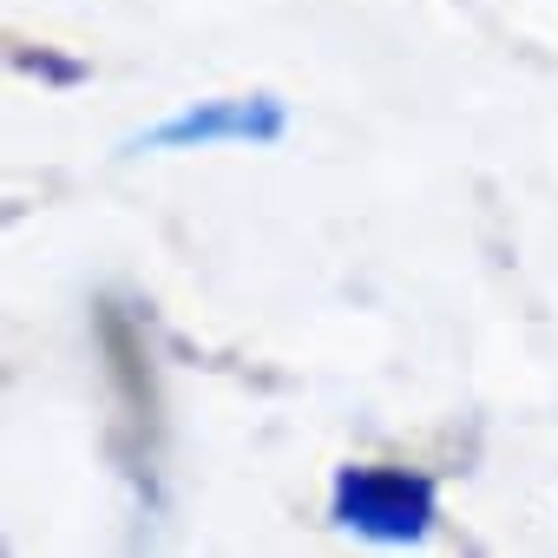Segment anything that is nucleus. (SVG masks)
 Returning a JSON list of instances; mask_svg holds the SVG:
<instances>
[{"label":"nucleus","mask_w":558,"mask_h":558,"mask_svg":"<svg viewBox=\"0 0 558 558\" xmlns=\"http://www.w3.org/2000/svg\"><path fill=\"white\" fill-rule=\"evenodd\" d=\"M336 525L368 538H421L434 525V486L408 466H342L336 480Z\"/></svg>","instance_id":"f257e3e1"},{"label":"nucleus","mask_w":558,"mask_h":558,"mask_svg":"<svg viewBox=\"0 0 558 558\" xmlns=\"http://www.w3.org/2000/svg\"><path fill=\"white\" fill-rule=\"evenodd\" d=\"M283 106L276 99H204L138 138V151H171V145H276L283 138Z\"/></svg>","instance_id":"f03ea898"}]
</instances>
